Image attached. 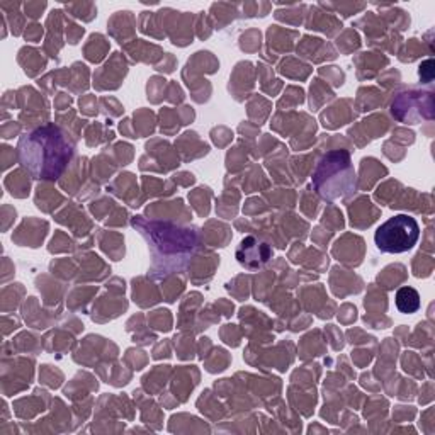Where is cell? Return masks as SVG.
Instances as JSON below:
<instances>
[{"instance_id":"1","label":"cell","mask_w":435,"mask_h":435,"mask_svg":"<svg viewBox=\"0 0 435 435\" xmlns=\"http://www.w3.org/2000/svg\"><path fill=\"white\" fill-rule=\"evenodd\" d=\"M420 238V226L408 214H396L384 221L374 233L376 247L384 253H403L412 250Z\"/></svg>"},{"instance_id":"5","label":"cell","mask_w":435,"mask_h":435,"mask_svg":"<svg viewBox=\"0 0 435 435\" xmlns=\"http://www.w3.org/2000/svg\"><path fill=\"white\" fill-rule=\"evenodd\" d=\"M40 34H41V27L34 24V26H31L29 29H27L26 38H27V40H36V38L40 36Z\"/></svg>"},{"instance_id":"2","label":"cell","mask_w":435,"mask_h":435,"mask_svg":"<svg viewBox=\"0 0 435 435\" xmlns=\"http://www.w3.org/2000/svg\"><path fill=\"white\" fill-rule=\"evenodd\" d=\"M269 257H271V253H269L267 247L253 236H247L236 250V259L247 269L260 267L262 264L269 260Z\"/></svg>"},{"instance_id":"3","label":"cell","mask_w":435,"mask_h":435,"mask_svg":"<svg viewBox=\"0 0 435 435\" xmlns=\"http://www.w3.org/2000/svg\"><path fill=\"white\" fill-rule=\"evenodd\" d=\"M395 303H396V308L399 310V313H405V314L417 313V311L420 310V306H422L419 291L410 288V286H403V288L398 289Z\"/></svg>"},{"instance_id":"4","label":"cell","mask_w":435,"mask_h":435,"mask_svg":"<svg viewBox=\"0 0 435 435\" xmlns=\"http://www.w3.org/2000/svg\"><path fill=\"white\" fill-rule=\"evenodd\" d=\"M46 7V3L45 2H41V3H26V5H24V10H26V14L27 16H31V17H38L41 14V10H43Z\"/></svg>"}]
</instances>
